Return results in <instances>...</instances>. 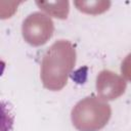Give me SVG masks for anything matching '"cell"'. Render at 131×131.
<instances>
[{
	"label": "cell",
	"instance_id": "obj_2",
	"mask_svg": "<svg viewBox=\"0 0 131 131\" xmlns=\"http://www.w3.org/2000/svg\"><path fill=\"white\" fill-rule=\"evenodd\" d=\"M111 116V105L95 95L78 101L71 113L72 123L78 131H98L107 124Z\"/></svg>",
	"mask_w": 131,
	"mask_h": 131
},
{
	"label": "cell",
	"instance_id": "obj_4",
	"mask_svg": "<svg viewBox=\"0 0 131 131\" xmlns=\"http://www.w3.org/2000/svg\"><path fill=\"white\" fill-rule=\"evenodd\" d=\"M127 83L123 77L110 71L102 70L96 77V91L98 97L108 101L114 100L124 94Z\"/></svg>",
	"mask_w": 131,
	"mask_h": 131
},
{
	"label": "cell",
	"instance_id": "obj_6",
	"mask_svg": "<svg viewBox=\"0 0 131 131\" xmlns=\"http://www.w3.org/2000/svg\"><path fill=\"white\" fill-rule=\"evenodd\" d=\"M75 6L78 8V10L88 13V14H99L104 11H106L110 6V1H102V0H96V1H84V0H78L74 1Z\"/></svg>",
	"mask_w": 131,
	"mask_h": 131
},
{
	"label": "cell",
	"instance_id": "obj_7",
	"mask_svg": "<svg viewBox=\"0 0 131 131\" xmlns=\"http://www.w3.org/2000/svg\"><path fill=\"white\" fill-rule=\"evenodd\" d=\"M121 73L122 76L131 82V53H129L121 63Z\"/></svg>",
	"mask_w": 131,
	"mask_h": 131
},
{
	"label": "cell",
	"instance_id": "obj_3",
	"mask_svg": "<svg viewBox=\"0 0 131 131\" xmlns=\"http://www.w3.org/2000/svg\"><path fill=\"white\" fill-rule=\"evenodd\" d=\"M54 24L48 14L40 11L30 13L21 25V35L32 46L44 45L53 35Z\"/></svg>",
	"mask_w": 131,
	"mask_h": 131
},
{
	"label": "cell",
	"instance_id": "obj_5",
	"mask_svg": "<svg viewBox=\"0 0 131 131\" xmlns=\"http://www.w3.org/2000/svg\"><path fill=\"white\" fill-rule=\"evenodd\" d=\"M36 4L43 11L57 18H67L69 13V2L68 1H55V2H39Z\"/></svg>",
	"mask_w": 131,
	"mask_h": 131
},
{
	"label": "cell",
	"instance_id": "obj_1",
	"mask_svg": "<svg viewBox=\"0 0 131 131\" xmlns=\"http://www.w3.org/2000/svg\"><path fill=\"white\" fill-rule=\"evenodd\" d=\"M76 49L69 40L55 41L44 53L40 78L43 86L51 91L62 89L76 64Z\"/></svg>",
	"mask_w": 131,
	"mask_h": 131
}]
</instances>
